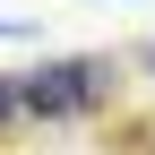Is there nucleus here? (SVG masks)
<instances>
[{
	"label": "nucleus",
	"mask_w": 155,
	"mask_h": 155,
	"mask_svg": "<svg viewBox=\"0 0 155 155\" xmlns=\"http://www.w3.org/2000/svg\"><path fill=\"white\" fill-rule=\"evenodd\" d=\"M9 95H17V112H35V121H69V112H86V104L112 95V61H43L26 78H9Z\"/></svg>",
	"instance_id": "1"
},
{
	"label": "nucleus",
	"mask_w": 155,
	"mask_h": 155,
	"mask_svg": "<svg viewBox=\"0 0 155 155\" xmlns=\"http://www.w3.org/2000/svg\"><path fill=\"white\" fill-rule=\"evenodd\" d=\"M9 112H17V95H9V78H0V121H9Z\"/></svg>",
	"instance_id": "2"
},
{
	"label": "nucleus",
	"mask_w": 155,
	"mask_h": 155,
	"mask_svg": "<svg viewBox=\"0 0 155 155\" xmlns=\"http://www.w3.org/2000/svg\"><path fill=\"white\" fill-rule=\"evenodd\" d=\"M9 35H26V26H17V17H0V43H9Z\"/></svg>",
	"instance_id": "3"
},
{
	"label": "nucleus",
	"mask_w": 155,
	"mask_h": 155,
	"mask_svg": "<svg viewBox=\"0 0 155 155\" xmlns=\"http://www.w3.org/2000/svg\"><path fill=\"white\" fill-rule=\"evenodd\" d=\"M147 69H155V43H147Z\"/></svg>",
	"instance_id": "4"
}]
</instances>
